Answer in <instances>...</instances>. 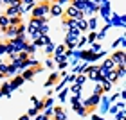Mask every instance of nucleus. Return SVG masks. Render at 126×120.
I'll list each match as a JSON object with an SVG mask.
<instances>
[{"mask_svg":"<svg viewBox=\"0 0 126 120\" xmlns=\"http://www.w3.org/2000/svg\"><path fill=\"white\" fill-rule=\"evenodd\" d=\"M67 18L81 20V18H83V11H79L78 7H74V5H68V9H67Z\"/></svg>","mask_w":126,"mask_h":120,"instance_id":"1","label":"nucleus"},{"mask_svg":"<svg viewBox=\"0 0 126 120\" xmlns=\"http://www.w3.org/2000/svg\"><path fill=\"white\" fill-rule=\"evenodd\" d=\"M45 13H49V4L36 5V7H34V13H32V16H34V18H43V14H45Z\"/></svg>","mask_w":126,"mask_h":120,"instance_id":"2","label":"nucleus"},{"mask_svg":"<svg viewBox=\"0 0 126 120\" xmlns=\"http://www.w3.org/2000/svg\"><path fill=\"white\" fill-rule=\"evenodd\" d=\"M5 16H20V7H15V5H11V7L7 9V13H5Z\"/></svg>","mask_w":126,"mask_h":120,"instance_id":"3","label":"nucleus"},{"mask_svg":"<svg viewBox=\"0 0 126 120\" xmlns=\"http://www.w3.org/2000/svg\"><path fill=\"white\" fill-rule=\"evenodd\" d=\"M72 5L78 7L79 11H83L85 7H87V2H85V0H72Z\"/></svg>","mask_w":126,"mask_h":120,"instance_id":"4","label":"nucleus"},{"mask_svg":"<svg viewBox=\"0 0 126 120\" xmlns=\"http://www.w3.org/2000/svg\"><path fill=\"white\" fill-rule=\"evenodd\" d=\"M49 11H50L54 16H60V14H61V7H60L58 4H56V5H49Z\"/></svg>","mask_w":126,"mask_h":120,"instance_id":"5","label":"nucleus"},{"mask_svg":"<svg viewBox=\"0 0 126 120\" xmlns=\"http://www.w3.org/2000/svg\"><path fill=\"white\" fill-rule=\"evenodd\" d=\"M0 25H2L4 29L9 27V16H0Z\"/></svg>","mask_w":126,"mask_h":120,"instance_id":"6","label":"nucleus"},{"mask_svg":"<svg viewBox=\"0 0 126 120\" xmlns=\"http://www.w3.org/2000/svg\"><path fill=\"white\" fill-rule=\"evenodd\" d=\"M112 61H115V63H119V65H123V52H117V54L112 58Z\"/></svg>","mask_w":126,"mask_h":120,"instance_id":"7","label":"nucleus"},{"mask_svg":"<svg viewBox=\"0 0 126 120\" xmlns=\"http://www.w3.org/2000/svg\"><path fill=\"white\" fill-rule=\"evenodd\" d=\"M49 39H47V36H38L36 38V45H45Z\"/></svg>","mask_w":126,"mask_h":120,"instance_id":"8","label":"nucleus"},{"mask_svg":"<svg viewBox=\"0 0 126 120\" xmlns=\"http://www.w3.org/2000/svg\"><path fill=\"white\" fill-rule=\"evenodd\" d=\"M90 77H97V68H90Z\"/></svg>","mask_w":126,"mask_h":120,"instance_id":"9","label":"nucleus"},{"mask_svg":"<svg viewBox=\"0 0 126 120\" xmlns=\"http://www.w3.org/2000/svg\"><path fill=\"white\" fill-rule=\"evenodd\" d=\"M78 24H79V29H87V22H83V20H78Z\"/></svg>","mask_w":126,"mask_h":120,"instance_id":"10","label":"nucleus"},{"mask_svg":"<svg viewBox=\"0 0 126 120\" xmlns=\"http://www.w3.org/2000/svg\"><path fill=\"white\" fill-rule=\"evenodd\" d=\"M32 2H34V0H24V4H25V5H31Z\"/></svg>","mask_w":126,"mask_h":120,"instance_id":"11","label":"nucleus"},{"mask_svg":"<svg viewBox=\"0 0 126 120\" xmlns=\"http://www.w3.org/2000/svg\"><path fill=\"white\" fill-rule=\"evenodd\" d=\"M2 2H5V4H9V5H11V4H13V0H2Z\"/></svg>","mask_w":126,"mask_h":120,"instance_id":"12","label":"nucleus"},{"mask_svg":"<svg viewBox=\"0 0 126 120\" xmlns=\"http://www.w3.org/2000/svg\"><path fill=\"white\" fill-rule=\"evenodd\" d=\"M0 4H2V0H0Z\"/></svg>","mask_w":126,"mask_h":120,"instance_id":"13","label":"nucleus"}]
</instances>
